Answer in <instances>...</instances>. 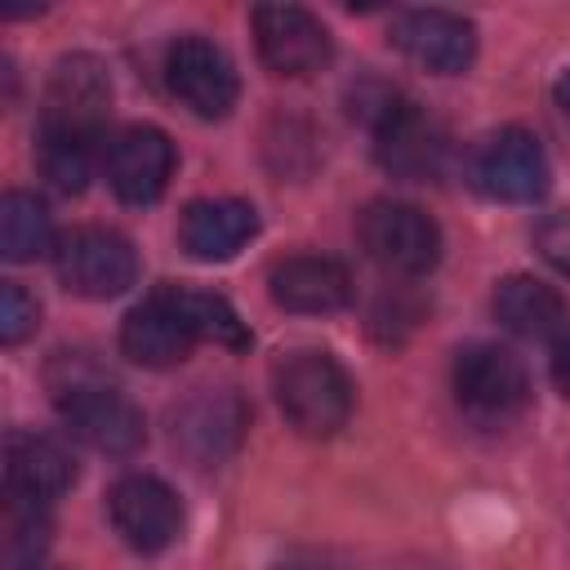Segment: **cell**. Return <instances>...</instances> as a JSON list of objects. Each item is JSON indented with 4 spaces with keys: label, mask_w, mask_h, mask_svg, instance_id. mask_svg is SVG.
Masks as SVG:
<instances>
[{
    "label": "cell",
    "mask_w": 570,
    "mask_h": 570,
    "mask_svg": "<svg viewBox=\"0 0 570 570\" xmlns=\"http://www.w3.org/2000/svg\"><path fill=\"white\" fill-rule=\"evenodd\" d=\"M53 263H58V281L71 294H80V298H116L138 276L134 245L120 232H111V227H80V232H71L53 249Z\"/></svg>",
    "instance_id": "5b68a950"
},
{
    "label": "cell",
    "mask_w": 570,
    "mask_h": 570,
    "mask_svg": "<svg viewBox=\"0 0 570 570\" xmlns=\"http://www.w3.org/2000/svg\"><path fill=\"white\" fill-rule=\"evenodd\" d=\"M472 178L494 200H539L548 191V156L534 134L525 129H499L476 147Z\"/></svg>",
    "instance_id": "8fae6325"
},
{
    "label": "cell",
    "mask_w": 570,
    "mask_h": 570,
    "mask_svg": "<svg viewBox=\"0 0 570 570\" xmlns=\"http://www.w3.org/2000/svg\"><path fill=\"white\" fill-rule=\"evenodd\" d=\"M58 414L76 441L98 454H134L147 441L142 410L102 383H76L58 396Z\"/></svg>",
    "instance_id": "52a82bcc"
},
{
    "label": "cell",
    "mask_w": 570,
    "mask_h": 570,
    "mask_svg": "<svg viewBox=\"0 0 570 570\" xmlns=\"http://www.w3.org/2000/svg\"><path fill=\"white\" fill-rule=\"evenodd\" d=\"M160 298L178 312V321L191 330V338H209L218 347H249V330L236 316V307L223 294H205V289H183V285H165Z\"/></svg>",
    "instance_id": "ffe728a7"
},
{
    "label": "cell",
    "mask_w": 570,
    "mask_h": 570,
    "mask_svg": "<svg viewBox=\"0 0 570 570\" xmlns=\"http://www.w3.org/2000/svg\"><path fill=\"white\" fill-rule=\"evenodd\" d=\"M392 45L410 62H419V67H428L436 76H459L476 58L472 22L450 13V9H410V13H401L392 22Z\"/></svg>",
    "instance_id": "4fadbf2b"
},
{
    "label": "cell",
    "mask_w": 570,
    "mask_h": 570,
    "mask_svg": "<svg viewBox=\"0 0 570 570\" xmlns=\"http://www.w3.org/2000/svg\"><path fill=\"white\" fill-rule=\"evenodd\" d=\"M356 232H361L365 254L396 276H423L441 258V227L419 205H405V200L365 205Z\"/></svg>",
    "instance_id": "3957f363"
},
{
    "label": "cell",
    "mask_w": 570,
    "mask_h": 570,
    "mask_svg": "<svg viewBox=\"0 0 570 570\" xmlns=\"http://www.w3.org/2000/svg\"><path fill=\"white\" fill-rule=\"evenodd\" d=\"M494 316L503 321V330L525 334V338H557L570 330L566 303L552 285L534 281V276H508L494 289Z\"/></svg>",
    "instance_id": "d6986e66"
},
{
    "label": "cell",
    "mask_w": 570,
    "mask_h": 570,
    "mask_svg": "<svg viewBox=\"0 0 570 570\" xmlns=\"http://www.w3.org/2000/svg\"><path fill=\"white\" fill-rule=\"evenodd\" d=\"M165 85L200 120H223L236 107V94H240L232 58L214 40H205V36H183V40L169 45V53H165Z\"/></svg>",
    "instance_id": "8992f818"
},
{
    "label": "cell",
    "mask_w": 570,
    "mask_h": 570,
    "mask_svg": "<svg viewBox=\"0 0 570 570\" xmlns=\"http://www.w3.org/2000/svg\"><path fill=\"white\" fill-rule=\"evenodd\" d=\"M254 22V45L258 58L272 76H316L330 62V31L321 27V18H312L298 4H258L249 13Z\"/></svg>",
    "instance_id": "ba28073f"
},
{
    "label": "cell",
    "mask_w": 570,
    "mask_h": 570,
    "mask_svg": "<svg viewBox=\"0 0 570 570\" xmlns=\"http://www.w3.org/2000/svg\"><path fill=\"white\" fill-rule=\"evenodd\" d=\"M254 232H258L254 205L232 200V196H227V200H191V205L183 209V227H178L183 249H187L191 258H200V263H223V258H232Z\"/></svg>",
    "instance_id": "2e32d148"
},
{
    "label": "cell",
    "mask_w": 570,
    "mask_h": 570,
    "mask_svg": "<svg viewBox=\"0 0 570 570\" xmlns=\"http://www.w3.org/2000/svg\"><path fill=\"white\" fill-rule=\"evenodd\" d=\"M272 387L285 423L303 436H334L352 414V379L330 352H289Z\"/></svg>",
    "instance_id": "6da1fadb"
},
{
    "label": "cell",
    "mask_w": 570,
    "mask_h": 570,
    "mask_svg": "<svg viewBox=\"0 0 570 570\" xmlns=\"http://www.w3.org/2000/svg\"><path fill=\"white\" fill-rule=\"evenodd\" d=\"M454 396L481 423H508L530 401L525 365L499 343H472L454 356Z\"/></svg>",
    "instance_id": "277c9868"
},
{
    "label": "cell",
    "mask_w": 570,
    "mask_h": 570,
    "mask_svg": "<svg viewBox=\"0 0 570 570\" xmlns=\"http://www.w3.org/2000/svg\"><path fill=\"white\" fill-rule=\"evenodd\" d=\"M107 107H111V80L102 71V62L89 53H71L49 76L45 107H40V138L94 147L102 134Z\"/></svg>",
    "instance_id": "7a4b0ae2"
},
{
    "label": "cell",
    "mask_w": 570,
    "mask_h": 570,
    "mask_svg": "<svg viewBox=\"0 0 570 570\" xmlns=\"http://www.w3.org/2000/svg\"><path fill=\"white\" fill-rule=\"evenodd\" d=\"M552 383H557V392L570 401V330L552 338Z\"/></svg>",
    "instance_id": "d4e9b609"
},
{
    "label": "cell",
    "mask_w": 570,
    "mask_h": 570,
    "mask_svg": "<svg viewBox=\"0 0 570 570\" xmlns=\"http://www.w3.org/2000/svg\"><path fill=\"white\" fill-rule=\"evenodd\" d=\"M76 481L71 454L36 432H13L4 441V490L18 508H45Z\"/></svg>",
    "instance_id": "5bb4252c"
},
{
    "label": "cell",
    "mask_w": 570,
    "mask_h": 570,
    "mask_svg": "<svg viewBox=\"0 0 570 570\" xmlns=\"http://www.w3.org/2000/svg\"><path fill=\"white\" fill-rule=\"evenodd\" d=\"M53 249V218L31 191H9L0 200V254L9 263H31Z\"/></svg>",
    "instance_id": "44dd1931"
},
{
    "label": "cell",
    "mask_w": 570,
    "mask_h": 570,
    "mask_svg": "<svg viewBox=\"0 0 570 570\" xmlns=\"http://www.w3.org/2000/svg\"><path fill=\"white\" fill-rule=\"evenodd\" d=\"M102 165H107L111 191H116L125 205H151V200L169 187V174H174V142H169V134L156 129V125H129V129H120V134L107 142Z\"/></svg>",
    "instance_id": "7c38bea8"
},
{
    "label": "cell",
    "mask_w": 570,
    "mask_h": 570,
    "mask_svg": "<svg viewBox=\"0 0 570 570\" xmlns=\"http://www.w3.org/2000/svg\"><path fill=\"white\" fill-rule=\"evenodd\" d=\"M40 169H45V178H49L58 191L76 196V191H85V183H89L94 147H89V142H58V138H40Z\"/></svg>",
    "instance_id": "7402d4cb"
},
{
    "label": "cell",
    "mask_w": 570,
    "mask_h": 570,
    "mask_svg": "<svg viewBox=\"0 0 570 570\" xmlns=\"http://www.w3.org/2000/svg\"><path fill=\"white\" fill-rule=\"evenodd\" d=\"M107 512H111L116 534L129 548H138V552H160L183 530V503H178V494L160 476H147V472L120 476L111 485V494H107Z\"/></svg>",
    "instance_id": "30bf717a"
},
{
    "label": "cell",
    "mask_w": 570,
    "mask_h": 570,
    "mask_svg": "<svg viewBox=\"0 0 570 570\" xmlns=\"http://www.w3.org/2000/svg\"><path fill=\"white\" fill-rule=\"evenodd\" d=\"M36 316H40L36 298H31L18 281H4V285H0V343H4V347H18V343L36 330Z\"/></svg>",
    "instance_id": "603a6c76"
},
{
    "label": "cell",
    "mask_w": 570,
    "mask_h": 570,
    "mask_svg": "<svg viewBox=\"0 0 570 570\" xmlns=\"http://www.w3.org/2000/svg\"><path fill=\"white\" fill-rule=\"evenodd\" d=\"M245 428V405L236 392H200L191 405H183L174 423V441H183L200 463H218L227 450H236Z\"/></svg>",
    "instance_id": "ac0fdd59"
},
{
    "label": "cell",
    "mask_w": 570,
    "mask_h": 570,
    "mask_svg": "<svg viewBox=\"0 0 570 570\" xmlns=\"http://www.w3.org/2000/svg\"><path fill=\"white\" fill-rule=\"evenodd\" d=\"M552 94H557V107L570 116V67L561 71V80H557V89H552Z\"/></svg>",
    "instance_id": "484cf974"
},
{
    "label": "cell",
    "mask_w": 570,
    "mask_h": 570,
    "mask_svg": "<svg viewBox=\"0 0 570 570\" xmlns=\"http://www.w3.org/2000/svg\"><path fill=\"white\" fill-rule=\"evenodd\" d=\"M267 289L276 298V307L285 312H307V316H321V312H338L352 303V276L338 258H325V254H294V258H281L267 276Z\"/></svg>",
    "instance_id": "9a60e30c"
},
{
    "label": "cell",
    "mask_w": 570,
    "mask_h": 570,
    "mask_svg": "<svg viewBox=\"0 0 570 570\" xmlns=\"http://www.w3.org/2000/svg\"><path fill=\"white\" fill-rule=\"evenodd\" d=\"M191 330L178 321V312L160 298V289L138 303L120 325V352L142 370H169L191 352Z\"/></svg>",
    "instance_id": "e0dca14e"
},
{
    "label": "cell",
    "mask_w": 570,
    "mask_h": 570,
    "mask_svg": "<svg viewBox=\"0 0 570 570\" xmlns=\"http://www.w3.org/2000/svg\"><path fill=\"white\" fill-rule=\"evenodd\" d=\"M374 156L392 178L419 183V178H432L441 169L445 134L419 102L387 98L374 116Z\"/></svg>",
    "instance_id": "9c48e42d"
},
{
    "label": "cell",
    "mask_w": 570,
    "mask_h": 570,
    "mask_svg": "<svg viewBox=\"0 0 570 570\" xmlns=\"http://www.w3.org/2000/svg\"><path fill=\"white\" fill-rule=\"evenodd\" d=\"M534 245L561 276H570V214H548L534 227Z\"/></svg>",
    "instance_id": "cb8c5ba5"
}]
</instances>
